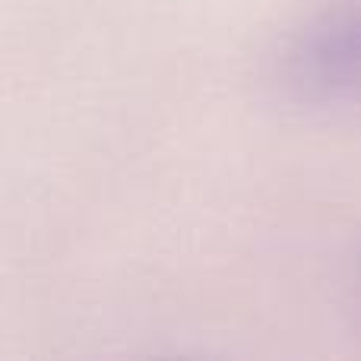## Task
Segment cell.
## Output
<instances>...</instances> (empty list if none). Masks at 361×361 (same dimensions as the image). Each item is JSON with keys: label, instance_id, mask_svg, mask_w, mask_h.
<instances>
[{"label": "cell", "instance_id": "1", "mask_svg": "<svg viewBox=\"0 0 361 361\" xmlns=\"http://www.w3.org/2000/svg\"><path fill=\"white\" fill-rule=\"evenodd\" d=\"M282 89L307 105L361 108V0H326L288 35Z\"/></svg>", "mask_w": 361, "mask_h": 361}]
</instances>
